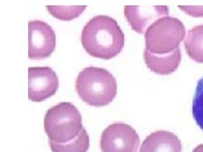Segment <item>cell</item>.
Masks as SVG:
<instances>
[{"mask_svg":"<svg viewBox=\"0 0 203 152\" xmlns=\"http://www.w3.org/2000/svg\"><path fill=\"white\" fill-rule=\"evenodd\" d=\"M192 152H203V144H200L198 146H196Z\"/></svg>","mask_w":203,"mask_h":152,"instance_id":"cell-14","label":"cell"},{"mask_svg":"<svg viewBox=\"0 0 203 152\" xmlns=\"http://www.w3.org/2000/svg\"><path fill=\"white\" fill-rule=\"evenodd\" d=\"M59 78L50 67L28 68V99L42 102L53 96L59 89Z\"/></svg>","mask_w":203,"mask_h":152,"instance_id":"cell-7","label":"cell"},{"mask_svg":"<svg viewBox=\"0 0 203 152\" xmlns=\"http://www.w3.org/2000/svg\"><path fill=\"white\" fill-rule=\"evenodd\" d=\"M81 42L91 56L109 60L122 52L125 36L114 19L100 15L94 17L84 27Z\"/></svg>","mask_w":203,"mask_h":152,"instance_id":"cell-1","label":"cell"},{"mask_svg":"<svg viewBox=\"0 0 203 152\" xmlns=\"http://www.w3.org/2000/svg\"><path fill=\"white\" fill-rule=\"evenodd\" d=\"M184 47L191 60L203 64V24L189 30L184 40Z\"/></svg>","mask_w":203,"mask_h":152,"instance_id":"cell-10","label":"cell"},{"mask_svg":"<svg viewBox=\"0 0 203 152\" xmlns=\"http://www.w3.org/2000/svg\"><path fill=\"white\" fill-rule=\"evenodd\" d=\"M140 152H182L181 141L173 132L156 131L144 140Z\"/></svg>","mask_w":203,"mask_h":152,"instance_id":"cell-8","label":"cell"},{"mask_svg":"<svg viewBox=\"0 0 203 152\" xmlns=\"http://www.w3.org/2000/svg\"><path fill=\"white\" fill-rule=\"evenodd\" d=\"M50 13L56 18L63 21H70L73 18H76L81 14L82 10L81 9H73V10H61L57 9L56 8L47 7Z\"/></svg>","mask_w":203,"mask_h":152,"instance_id":"cell-13","label":"cell"},{"mask_svg":"<svg viewBox=\"0 0 203 152\" xmlns=\"http://www.w3.org/2000/svg\"><path fill=\"white\" fill-rule=\"evenodd\" d=\"M82 129V115L70 102H61L47 110L44 116V131L49 141L68 143L75 139Z\"/></svg>","mask_w":203,"mask_h":152,"instance_id":"cell-3","label":"cell"},{"mask_svg":"<svg viewBox=\"0 0 203 152\" xmlns=\"http://www.w3.org/2000/svg\"><path fill=\"white\" fill-rule=\"evenodd\" d=\"M56 49V34L44 22L28 23V58L42 60L49 58Z\"/></svg>","mask_w":203,"mask_h":152,"instance_id":"cell-6","label":"cell"},{"mask_svg":"<svg viewBox=\"0 0 203 152\" xmlns=\"http://www.w3.org/2000/svg\"><path fill=\"white\" fill-rule=\"evenodd\" d=\"M144 34L145 48L149 52L168 54L180 48L186 36L185 26L177 18L166 17L151 24Z\"/></svg>","mask_w":203,"mask_h":152,"instance_id":"cell-4","label":"cell"},{"mask_svg":"<svg viewBox=\"0 0 203 152\" xmlns=\"http://www.w3.org/2000/svg\"><path fill=\"white\" fill-rule=\"evenodd\" d=\"M49 145L53 152H87L90 147V138L86 129L83 128L79 136L70 142L60 144L49 140Z\"/></svg>","mask_w":203,"mask_h":152,"instance_id":"cell-11","label":"cell"},{"mask_svg":"<svg viewBox=\"0 0 203 152\" xmlns=\"http://www.w3.org/2000/svg\"><path fill=\"white\" fill-rule=\"evenodd\" d=\"M192 113L196 124L203 131V77L197 82L192 100Z\"/></svg>","mask_w":203,"mask_h":152,"instance_id":"cell-12","label":"cell"},{"mask_svg":"<svg viewBox=\"0 0 203 152\" xmlns=\"http://www.w3.org/2000/svg\"><path fill=\"white\" fill-rule=\"evenodd\" d=\"M146 66L152 72L161 75H167L178 69L181 62V49L178 48L168 54L158 55L151 53L146 48L143 52Z\"/></svg>","mask_w":203,"mask_h":152,"instance_id":"cell-9","label":"cell"},{"mask_svg":"<svg viewBox=\"0 0 203 152\" xmlns=\"http://www.w3.org/2000/svg\"><path fill=\"white\" fill-rule=\"evenodd\" d=\"M75 91L88 105L105 107L116 98V80L106 69L94 66L85 68L75 80Z\"/></svg>","mask_w":203,"mask_h":152,"instance_id":"cell-2","label":"cell"},{"mask_svg":"<svg viewBox=\"0 0 203 152\" xmlns=\"http://www.w3.org/2000/svg\"><path fill=\"white\" fill-rule=\"evenodd\" d=\"M140 138L131 125L114 123L108 125L100 137L102 152H138Z\"/></svg>","mask_w":203,"mask_h":152,"instance_id":"cell-5","label":"cell"}]
</instances>
